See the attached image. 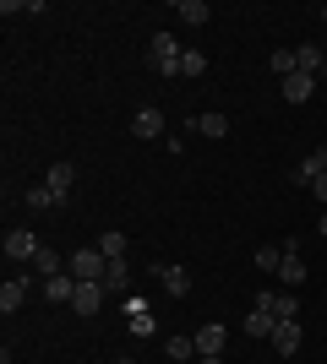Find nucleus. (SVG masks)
<instances>
[{
	"instance_id": "1",
	"label": "nucleus",
	"mask_w": 327,
	"mask_h": 364,
	"mask_svg": "<svg viewBox=\"0 0 327 364\" xmlns=\"http://www.w3.org/2000/svg\"><path fill=\"white\" fill-rule=\"evenodd\" d=\"M180 55H186V49L175 44V33H153V38H147V65H153L158 76H180Z\"/></svg>"
},
{
	"instance_id": "2",
	"label": "nucleus",
	"mask_w": 327,
	"mask_h": 364,
	"mask_svg": "<svg viewBox=\"0 0 327 364\" xmlns=\"http://www.w3.org/2000/svg\"><path fill=\"white\" fill-rule=\"evenodd\" d=\"M104 250H98V245H88V250H77V256L66 261V272L77 277V283H104Z\"/></svg>"
},
{
	"instance_id": "3",
	"label": "nucleus",
	"mask_w": 327,
	"mask_h": 364,
	"mask_svg": "<svg viewBox=\"0 0 327 364\" xmlns=\"http://www.w3.org/2000/svg\"><path fill=\"white\" fill-rule=\"evenodd\" d=\"M131 136H137V141H164V136H170V131H164V109L142 104L137 114H131Z\"/></svg>"
},
{
	"instance_id": "4",
	"label": "nucleus",
	"mask_w": 327,
	"mask_h": 364,
	"mask_svg": "<svg viewBox=\"0 0 327 364\" xmlns=\"http://www.w3.org/2000/svg\"><path fill=\"white\" fill-rule=\"evenodd\" d=\"M147 277H158L170 299H186V294H191V272H186V267H170V261H153V267H147Z\"/></svg>"
},
{
	"instance_id": "5",
	"label": "nucleus",
	"mask_w": 327,
	"mask_h": 364,
	"mask_svg": "<svg viewBox=\"0 0 327 364\" xmlns=\"http://www.w3.org/2000/svg\"><path fill=\"white\" fill-rule=\"evenodd\" d=\"M256 310H267L273 321H300V299H295V294H273V289H262V294H256Z\"/></svg>"
},
{
	"instance_id": "6",
	"label": "nucleus",
	"mask_w": 327,
	"mask_h": 364,
	"mask_svg": "<svg viewBox=\"0 0 327 364\" xmlns=\"http://www.w3.org/2000/svg\"><path fill=\"white\" fill-rule=\"evenodd\" d=\"M6 261H33L38 256V250H44V245H38V234H33V228H11V234H6Z\"/></svg>"
},
{
	"instance_id": "7",
	"label": "nucleus",
	"mask_w": 327,
	"mask_h": 364,
	"mask_svg": "<svg viewBox=\"0 0 327 364\" xmlns=\"http://www.w3.org/2000/svg\"><path fill=\"white\" fill-rule=\"evenodd\" d=\"M125 332H131V337H153V332H158V321H153V310H147V299H131V304H125Z\"/></svg>"
},
{
	"instance_id": "8",
	"label": "nucleus",
	"mask_w": 327,
	"mask_h": 364,
	"mask_svg": "<svg viewBox=\"0 0 327 364\" xmlns=\"http://www.w3.org/2000/svg\"><path fill=\"white\" fill-rule=\"evenodd\" d=\"M44 185L61 196V207H66V196H71V185H77V164H66V158H55L49 164V174H44Z\"/></svg>"
},
{
	"instance_id": "9",
	"label": "nucleus",
	"mask_w": 327,
	"mask_h": 364,
	"mask_svg": "<svg viewBox=\"0 0 327 364\" xmlns=\"http://www.w3.org/2000/svg\"><path fill=\"white\" fill-rule=\"evenodd\" d=\"M104 283H77V299H71V310H77V316H98V310H104Z\"/></svg>"
},
{
	"instance_id": "10",
	"label": "nucleus",
	"mask_w": 327,
	"mask_h": 364,
	"mask_svg": "<svg viewBox=\"0 0 327 364\" xmlns=\"http://www.w3.org/2000/svg\"><path fill=\"white\" fill-rule=\"evenodd\" d=\"M197 337V359H213V353H224V321H207L202 332H191Z\"/></svg>"
},
{
	"instance_id": "11",
	"label": "nucleus",
	"mask_w": 327,
	"mask_h": 364,
	"mask_svg": "<svg viewBox=\"0 0 327 364\" xmlns=\"http://www.w3.org/2000/svg\"><path fill=\"white\" fill-rule=\"evenodd\" d=\"M22 304H28V277H6V283H0V310L16 316Z\"/></svg>"
},
{
	"instance_id": "12",
	"label": "nucleus",
	"mask_w": 327,
	"mask_h": 364,
	"mask_svg": "<svg viewBox=\"0 0 327 364\" xmlns=\"http://www.w3.org/2000/svg\"><path fill=\"white\" fill-rule=\"evenodd\" d=\"M279 87H284V104H306V98H311V92H316V76L295 71V76H284Z\"/></svg>"
},
{
	"instance_id": "13",
	"label": "nucleus",
	"mask_w": 327,
	"mask_h": 364,
	"mask_svg": "<svg viewBox=\"0 0 327 364\" xmlns=\"http://www.w3.org/2000/svg\"><path fill=\"white\" fill-rule=\"evenodd\" d=\"M273 348H279L284 359H295L300 353V321H279V326H273Z\"/></svg>"
},
{
	"instance_id": "14",
	"label": "nucleus",
	"mask_w": 327,
	"mask_h": 364,
	"mask_svg": "<svg viewBox=\"0 0 327 364\" xmlns=\"http://www.w3.org/2000/svg\"><path fill=\"white\" fill-rule=\"evenodd\" d=\"M44 299H49V304H71V299H77V277H71V272L44 277Z\"/></svg>"
},
{
	"instance_id": "15",
	"label": "nucleus",
	"mask_w": 327,
	"mask_h": 364,
	"mask_svg": "<svg viewBox=\"0 0 327 364\" xmlns=\"http://www.w3.org/2000/svg\"><path fill=\"white\" fill-rule=\"evenodd\" d=\"M191 125H197L202 136H213V141H224V136H229V114H218V109H207V114H197V120H191Z\"/></svg>"
},
{
	"instance_id": "16",
	"label": "nucleus",
	"mask_w": 327,
	"mask_h": 364,
	"mask_svg": "<svg viewBox=\"0 0 327 364\" xmlns=\"http://www.w3.org/2000/svg\"><path fill=\"white\" fill-rule=\"evenodd\" d=\"M104 289H109V294H125V289H131V267H125V256L104 267Z\"/></svg>"
},
{
	"instance_id": "17",
	"label": "nucleus",
	"mask_w": 327,
	"mask_h": 364,
	"mask_svg": "<svg viewBox=\"0 0 327 364\" xmlns=\"http://www.w3.org/2000/svg\"><path fill=\"white\" fill-rule=\"evenodd\" d=\"M175 11L186 16L191 28H202V22H213V6H207V0H175Z\"/></svg>"
},
{
	"instance_id": "18",
	"label": "nucleus",
	"mask_w": 327,
	"mask_h": 364,
	"mask_svg": "<svg viewBox=\"0 0 327 364\" xmlns=\"http://www.w3.org/2000/svg\"><path fill=\"white\" fill-rule=\"evenodd\" d=\"M295 65H300V71H306V76H322L327 55H322V49H316V44H300V49H295Z\"/></svg>"
},
{
	"instance_id": "19",
	"label": "nucleus",
	"mask_w": 327,
	"mask_h": 364,
	"mask_svg": "<svg viewBox=\"0 0 327 364\" xmlns=\"http://www.w3.org/2000/svg\"><path fill=\"white\" fill-rule=\"evenodd\" d=\"M306 277H311V272H306V261H300V256H284V267H279V283H284V289H300Z\"/></svg>"
},
{
	"instance_id": "20",
	"label": "nucleus",
	"mask_w": 327,
	"mask_h": 364,
	"mask_svg": "<svg viewBox=\"0 0 327 364\" xmlns=\"http://www.w3.org/2000/svg\"><path fill=\"white\" fill-rule=\"evenodd\" d=\"M164 353H170L175 364H191L197 359V337H164Z\"/></svg>"
},
{
	"instance_id": "21",
	"label": "nucleus",
	"mask_w": 327,
	"mask_h": 364,
	"mask_svg": "<svg viewBox=\"0 0 327 364\" xmlns=\"http://www.w3.org/2000/svg\"><path fill=\"white\" fill-rule=\"evenodd\" d=\"M33 272H38V277H61V272H66V261H61V256H55V250L44 245V250L33 256Z\"/></svg>"
},
{
	"instance_id": "22",
	"label": "nucleus",
	"mask_w": 327,
	"mask_h": 364,
	"mask_svg": "<svg viewBox=\"0 0 327 364\" xmlns=\"http://www.w3.org/2000/svg\"><path fill=\"white\" fill-rule=\"evenodd\" d=\"M273 326H279V321L267 316V310H256V304H251V316H246V337H273Z\"/></svg>"
},
{
	"instance_id": "23",
	"label": "nucleus",
	"mask_w": 327,
	"mask_h": 364,
	"mask_svg": "<svg viewBox=\"0 0 327 364\" xmlns=\"http://www.w3.org/2000/svg\"><path fill=\"white\" fill-rule=\"evenodd\" d=\"M98 250H104V261H120V256H125V234H120V228L98 234Z\"/></svg>"
},
{
	"instance_id": "24",
	"label": "nucleus",
	"mask_w": 327,
	"mask_h": 364,
	"mask_svg": "<svg viewBox=\"0 0 327 364\" xmlns=\"http://www.w3.org/2000/svg\"><path fill=\"white\" fill-rule=\"evenodd\" d=\"M28 207H33V213H49V207H61V196H55L49 185H33V191H28Z\"/></svg>"
},
{
	"instance_id": "25",
	"label": "nucleus",
	"mask_w": 327,
	"mask_h": 364,
	"mask_svg": "<svg viewBox=\"0 0 327 364\" xmlns=\"http://www.w3.org/2000/svg\"><path fill=\"white\" fill-rule=\"evenodd\" d=\"M256 267L279 277V267H284V245H262V250H256Z\"/></svg>"
},
{
	"instance_id": "26",
	"label": "nucleus",
	"mask_w": 327,
	"mask_h": 364,
	"mask_svg": "<svg viewBox=\"0 0 327 364\" xmlns=\"http://www.w3.org/2000/svg\"><path fill=\"white\" fill-rule=\"evenodd\" d=\"M267 65H273V76H279V82L300 71V65H295V49H273V60H267Z\"/></svg>"
},
{
	"instance_id": "27",
	"label": "nucleus",
	"mask_w": 327,
	"mask_h": 364,
	"mask_svg": "<svg viewBox=\"0 0 327 364\" xmlns=\"http://www.w3.org/2000/svg\"><path fill=\"white\" fill-rule=\"evenodd\" d=\"M207 71V55L202 49H186V55H180V76H202Z\"/></svg>"
},
{
	"instance_id": "28",
	"label": "nucleus",
	"mask_w": 327,
	"mask_h": 364,
	"mask_svg": "<svg viewBox=\"0 0 327 364\" xmlns=\"http://www.w3.org/2000/svg\"><path fill=\"white\" fill-rule=\"evenodd\" d=\"M306 168H311V180H316V174H327V147H316L311 158H306Z\"/></svg>"
},
{
	"instance_id": "29",
	"label": "nucleus",
	"mask_w": 327,
	"mask_h": 364,
	"mask_svg": "<svg viewBox=\"0 0 327 364\" xmlns=\"http://www.w3.org/2000/svg\"><path fill=\"white\" fill-rule=\"evenodd\" d=\"M0 16H28V0H0Z\"/></svg>"
},
{
	"instance_id": "30",
	"label": "nucleus",
	"mask_w": 327,
	"mask_h": 364,
	"mask_svg": "<svg viewBox=\"0 0 327 364\" xmlns=\"http://www.w3.org/2000/svg\"><path fill=\"white\" fill-rule=\"evenodd\" d=\"M311 191H316V201H327V174H316V180H311Z\"/></svg>"
},
{
	"instance_id": "31",
	"label": "nucleus",
	"mask_w": 327,
	"mask_h": 364,
	"mask_svg": "<svg viewBox=\"0 0 327 364\" xmlns=\"http://www.w3.org/2000/svg\"><path fill=\"white\" fill-rule=\"evenodd\" d=\"M197 364H224V353H213V359H197Z\"/></svg>"
},
{
	"instance_id": "32",
	"label": "nucleus",
	"mask_w": 327,
	"mask_h": 364,
	"mask_svg": "<svg viewBox=\"0 0 327 364\" xmlns=\"http://www.w3.org/2000/svg\"><path fill=\"white\" fill-rule=\"evenodd\" d=\"M316 234H322V240H327V213H322V223H316Z\"/></svg>"
},
{
	"instance_id": "33",
	"label": "nucleus",
	"mask_w": 327,
	"mask_h": 364,
	"mask_svg": "<svg viewBox=\"0 0 327 364\" xmlns=\"http://www.w3.org/2000/svg\"><path fill=\"white\" fill-rule=\"evenodd\" d=\"M115 364H137V359H115Z\"/></svg>"
},
{
	"instance_id": "34",
	"label": "nucleus",
	"mask_w": 327,
	"mask_h": 364,
	"mask_svg": "<svg viewBox=\"0 0 327 364\" xmlns=\"http://www.w3.org/2000/svg\"><path fill=\"white\" fill-rule=\"evenodd\" d=\"M322 22H327V6H322Z\"/></svg>"
},
{
	"instance_id": "35",
	"label": "nucleus",
	"mask_w": 327,
	"mask_h": 364,
	"mask_svg": "<svg viewBox=\"0 0 327 364\" xmlns=\"http://www.w3.org/2000/svg\"><path fill=\"white\" fill-rule=\"evenodd\" d=\"M322 82H327V65H322Z\"/></svg>"
}]
</instances>
